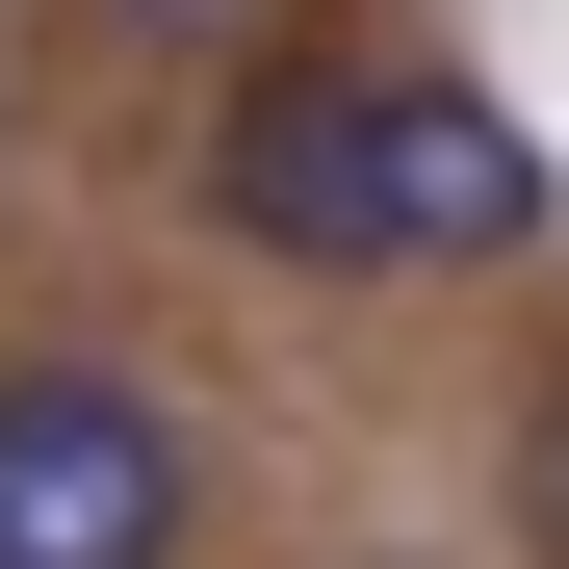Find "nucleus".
Masks as SVG:
<instances>
[{"mask_svg":"<svg viewBox=\"0 0 569 569\" xmlns=\"http://www.w3.org/2000/svg\"><path fill=\"white\" fill-rule=\"evenodd\" d=\"M104 27H181V52H208V27H259V0H104Z\"/></svg>","mask_w":569,"mask_h":569,"instance_id":"20e7f679","label":"nucleus"},{"mask_svg":"<svg viewBox=\"0 0 569 569\" xmlns=\"http://www.w3.org/2000/svg\"><path fill=\"white\" fill-rule=\"evenodd\" d=\"M208 543V440L130 362H0V569H181Z\"/></svg>","mask_w":569,"mask_h":569,"instance_id":"f257e3e1","label":"nucleus"},{"mask_svg":"<svg viewBox=\"0 0 569 569\" xmlns=\"http://www.w3.org/2000/svg\"><path fill=\"white\" fill-rule=\"evenodd\" d=\"M569 233V156L440 52H362V284H492Z\"/></svg>","mask_w":569,"mask_h":569,"instance_id":"f03ea898","label":"nucleus"},{"mask_svg":"<svg viewBox=\"0 0 569 569\" xmlns=\"http://www.w3.org/2000/svg\"><path fill=\"white\" fill-rule=\"evenodd\" d=\"M543 543H569V415H543Z\"/></svg>","mask_w":569,"mask_h":569,"instance_id":"39448f33","label":"nucleus"},{"mask_svg":"<svg viewBox=\"0 0 569 569\" xmlns=\"http://www.w3.org/2000/svg\"><path fill=\"white\" fill-rule=\"evenodd\" d=\"M208 233H233V259H337V284H362V52L284 27L233 104H208Z\"/></svg>","mask_w":569,"mask_h":569,"instance_id":"7ed1b4c3","label":"nucleus"}]
</instances>
